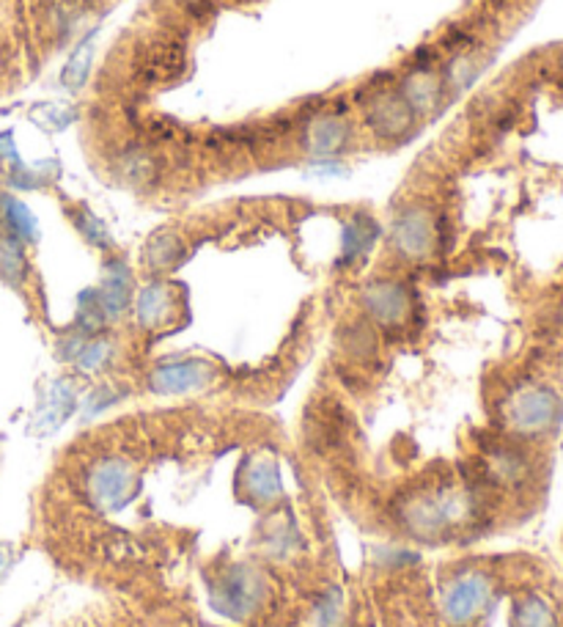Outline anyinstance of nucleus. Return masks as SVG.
Instances as JSON below:
<instances>
[{"label":"nucleus","instance_id":"3","mask_svg":"<svg viewBox=\"0 0 563 627\" xmlns=\"http://www.w3.org/2000/svg\"><path fill=\"white\" fill-rule=\"evenodd\" d=\"M440 220H437L435 209L426 207V204L404 209L394 224V235H390L396 254L407 261L429 259L440 245Z\"/></svg>","mask_w":563,"mask_h":627},{"label":"nucleus","instance_id":"14","mask_svg":"<svg viewBox=\"0 0 563 627\" xmlns=\"http://www.w3.org/2000/svg\"><path fill=\"white\" fill-rule=\"evenodd\" d=\"M244 487L253 498L272 501L278 498V490H281V476H278L275 463H253L244 471Z\"/></svg>","mask_w":563,"mask_h":627},{"label":"nucleus","instance_id":"4","mask_svg":"<svg viewBox=\"0 0 563 627\" xmlns=\"http://www.w3.org/2000/svg\"><path fill=\"white\" fill-rule=\"evenodd\" d=\"M492 597V578L483 569H462L442 586V614L451 625H470Z\"/></svg>","mask_w":563,"mask_h":627},{"label":"nucleus","instance_id":"16","mask_svg":"<svg viewBox=\"0 0 563 627\" xmlns=\"http://www.w3.org/2000/svg\"><path fill=\"white\" fill-rule=\"evenodd\" d=\"M9 548H3V545H0V575L6 573V569H9Z\"/></svg>","mask_w":563,"mask_h":627},{"label":"nucleus","instance_id":"12","mask_svg":"<svg viewBox=\"0 0 563 627\" xmlns=\"http://www.w3.org/2000/svg\"><path fill=\"white\" fill-rule=\"evenodd\" d=\"M511 625L514 627H559V617H555V611L550 608L548 600H542L539 595H528L514 606Z\"/></svg>","mask_w":563,"mask_h":627},{"label":"nucleus","instance_id":"17","mask_svg":"<svg viewBox=\"0 0 563 627\" xmlns=\"http://www.w3.org/2000/svg\"><path fill=\"white\" fill-rule=\"evenodd\" d=\"M559 66H561V75H563V53H561V61H559Z\"/></svg>","mask_w":563,"mask_h":627},{"label":"nucleus","instance_id":"7","mask_svg":"<svg viewBox=\"0 0 563 627\" xmlns=\"http://www.w3.org/2000/svg\"><path fill=\"white\" fill-rule=\"evenodd\" d=\"M215 367L209 361L187 358V361H170L157 367L149 374V389L157 393H187L207 389L215 380Z\"/></svg>","mask_w":563,"mask_h":627},{"label":"nucleus","instance_id":"10","mask_svg":"<svg viewBox=\"0 0 563 627\" xmlns=\"http://www.w3.org/2000/svg\"><path fill=\"white\" fill-rule=\"evenodd\" d=\"M531 476V460L517 446H492L487 452V479L498 484H522Z\"/></svg>","mask_w":563,"mask_h":627},{"label":"nucleus","instance_id":"1","mask_svg":"<svg viewBox=\"0 0 563 627\" xmlns=\"http://www.w3.org/2000/svg\"><path fill=\"white\" fill-rule=\"evenodd\" d=\"M138 490V469L124 454H102L83 473V495L94 510L116 512Z\"/></svg>","mask_w":563,"mask_h":627},{"label":"nucleus","instance_id":"5","mask_svg":"<svg viewBox=\"0 0 563 627\" xmlns=\"http://www.w3.org/2000/svg\"><path fill=\"white\" fill-rule=\"evenodd\" d=\"M415 124H418V113L407 105V100L396 91H377V94L368 100L366 107V127L372 130V135H377L379 141H404L407 135L415 133Z\"/></svg>","mask_w":563,"mask_h":627},{"label":"nucleus","instance_id":"2","mask_svg":"<svg viewBox=\"0 0 563 627\" xmlns=\"http://www.w3.org/2000/svg\"><path fill=\"white\" fill-rule=\"evenodd\" d=\"M505 426L514 435L539 438L555 430L563 415V397L553 386L531 383L522 386L505 402Z\"/></svg>","mask_w":563,"mask_h":627},{"label":"nucleus","instance_id":"15","mask_svg":"<svg viewBox=\"0 0 563 627\" xmlns=\"http://www.w3.org/2000/svg\"><path fill=\"white\" fill-rule=\"evenodd\" d=\"M81 232L85 237H88V243H94V245H111V237H107V229L105 226L100 224V220L94 218V215H88V213H81Z\"/></svg>","mask_w":563,"mask_h":627},{"label":"nucleus","instance_id":"11","mask_svg":"<svg viewBox=\"0 0 563 627\" xmlns=\"http://www.w3.org/2000/svg\"><path fill=\"white\" fill-rule=\"evenodd\" d=\"M174 309H176V300L168 284H152V287H146L144 292L138 295V300H135L138 322L149 330L163 328L165 322H170Z\"/></svg>","mask_w":563,"mask_h":627},{"label":"nucleus","instance_id":"13","mask_svg":"<svg viewBox=\"0 0 563 627\" xmlns=\"http://www.w3.org/2000/svg\"><path fill=\"white\" fill-rule=\"evenodd\" d=\"M181 254H185V245H181L179 237H176V235H157L144 248V265L152 267L155 273L168 270V267H174L176 261L181 259Z\"/></svg>","mask_w":563,"mask_h":627},{"label":"nucleus","instance_id":"6","mask_svg":"<svg viewBox=\"0 0 563 627\" xmlns=\"http://www.w3.org/2000/svg\"><path fill=\"white\" fill-rule=\"evenodd\" d=\"M361 304L372 325L379 328H404L413 317V292L402 281H372L361 295Z\"/></svg>","mask_w":563,"mask_h":627},{"label":"nucleus","instance_id":"8","mask_svg":"<svg viewBox=\"0 0 563 627\" xmlns=\"http://www.w3.org/2000/svg\"><path fill=\"white\" fill-rule=\"evenodd\" d=\"M399 94L418 113V119L431 116V113L440 111L442 96H446V78H442V72H435V66L418 64L402 80Z\"/></svg>","mask_w":563,"mask_h":627},{"label":"nucleus","instance_id":"9","mask_svg":"<svg viewBox=\"0 0 563 627\" xmlns=\"http://www.w3.org/2000/svg\"><path fill=\"white\" fill-rule=\"evenodd\" d=\"M350 138L352 130L344 116H338V113H322V116H316L314 122L305 127L303 144L305 150H309V155L333 157L341 155V152L350 146Z\"/></svg>","mask_w":563,"mask_h":627}]
</instances>
